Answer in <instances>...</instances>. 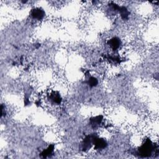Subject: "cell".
<instances>
[{
	"instance_id": "obj_1",
	"label": "cell",
	"mask_w": 159,
	"mask_h": 159,
	"mask_svg": "<svg viewBox=\"0 0 159 159\" xmlns=\"http://www.w3.org/2000/svg\"><path fill=\"white\" fill-rule=\"evenodd\" d=\"M153 150V146L149 139H147L145 142L139 147L138 153L142 157H147L151 155Z\"/></svg>"
},
{
	"instance_id": "obj_2",
	"label": "cell",
	"mask_w": 159,
	"mask_h": 159,
	"mask_svg": "<svg viewBox=\"0 0 159 159\" xmlns=\"http://www.w3.org/2000/svg\"><path fill=\"white\" fill-rule=\"evenodd\" d=\"M95 136L88 135L84 139L82 144V149L83 151H86L89 149L93 144V139Z\"/></svg>"
},
{
	"instance_id": "obj_3",
	"label": "cell",
	"mask_w": 159,
	"mask_h": 159,
	"mask_svg": "<svg viewBox=\"0 0 159 159\" xmlns=\"http://www.w3.org/2000/svg\"><path fill=\"white\" fill-rule=\"evenodd\" d=\"M31 16L37 20H41L45 16L44 11L40 8H36L31 11Z\"/></svg>"
},
{
	"instance_id": "obj_4",
	"label": "cell",
	"mask_w": 159,
	"mask_h": 159,
	"mask_svg": "<svg viewBox=\"0 0 159 159\" xmlns=\"http://www.w3.org/2000/svg\"><path fill=\"white\" fill-rule=\"evenodd\" d=\"M93 144L96 150L103 149H105L107 146V143L104 139L98 138L97 137H95L93 139Z\"/></svg>"
},
{
	"instance_id": "obj_5",
	"label": "cell",
	"mask_w": 159,
	"mask_h": 159,
	"mask_svg": "<svg viewBox=\"0 0 159 159\" xmlns=\"http://www.w3.org/2000/svg\"><path fill=\"white\" fill-rule=\"evenodd\" d=\"M121 44V40L118 37H113L108 41L109 45L114 51H116L119 48Z\"/></svg>"
},
{
	"instance_id": "obj_6",
	"label": "cell",
	"mask_w": 159,
	"mask_h": 159,
	"mask_svg": "<svg viewBox=\"0 0 159 159\" xmlns=\"http://www.w3.org/2000/svg\"><path fill=\"white\" fill-rule=\"evenodd\" d=\"M50 100L55 104H59L62 102V98L58 92H54L50 95Z\"/></svg>"
},
{
	"instance_id": "obj_7",
	"label": "cell",
	"mask_w": 159,
	"mask_h": 159,
	"mask_svg": "<svg viewBox=\"0 0 159 159\" xmlns=\"http://www.w3.org/2000/svg\"><path fill=\"white\" fill-rule=\"evenodd\" d=\"M54 146L53 145H51L50 146H49V147L47 149L44 150L42 153H41V155L44 157V158H46L48 156H49L54 151Z\"/></svg>"
},
{
	"instance_id": "obj_8",
	"label": "cell",
	"mask_w": 159,
	"mask_h": 159,
	"mask_svg": "<svg viewBox=\"0 0 159 159\" xmlns=\"http://www.w3.org/2000/svg\"><path fill=\"white\" fill-rule=\"evenodd\" d=\"M102 120H103V116H98L91 119V123H92V126H93L94 127H96L101 124Z\"/></svg>"
},
{
	"instance_id": "obj_9",
	"label": "cell",
	"mask_w": 159,
	"mask_h": 159,
	"mask_svg": "<svg viewBox=\"0 0 159 159\" xmlns=\"http://www.w3.org/2000/svg\"><path fill=\"white\" fill-rule=\"evenodd\" d=\"M119 11L120 12V14H121V16L122 17V18L123 19H127L128 17V16H129V11L128 10L126 9V7H120L119 8Z\"/></svg>"
},
{
	"instance_id": "obj_10",
	"label": "cell",
	"mask_w": 159,
	"mask_h": 159,
	"mask_svg": "<svg viewBox=\"0 0 159 159\" xmlns=\"http://www.w3.org/2000/svg\"><path fill=\"white\" fill-rule=\"evenodd\" d=\"M98 80L95 77H90L88 81V85L92 87L96 86L98 85Z\"/></svg>"
}]
</instances>
